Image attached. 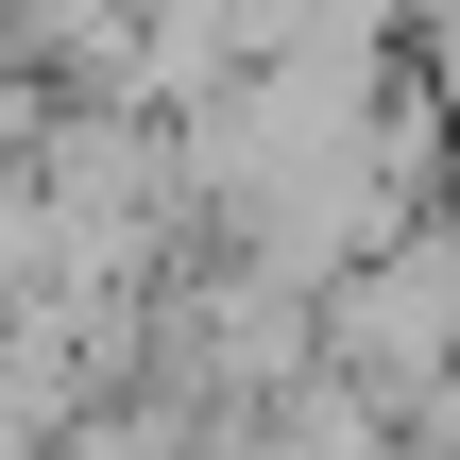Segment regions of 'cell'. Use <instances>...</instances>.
<instances>
[{"label": "cell", "mask_w": 460, "mask_h": 460, "mask_svg": "<svg viewBox=\"0 0 460 460\" xmlns=\"http://www.w3.org/2000/svg\"><path fill=\"white\" fill-rule=\"evenodd\" d=\"M307 358H341L358 393H410L460 358V188L410 205L393 239H358L324 290H307Z\"/></svg>", "instance_id": "6da1fadb"}]
</instances>
